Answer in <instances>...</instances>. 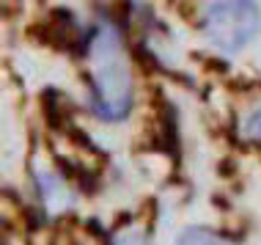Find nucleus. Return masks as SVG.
<instances>
[{
	"label": "nucleus",
	"instance_id": "nucleus-1",
	"mask_svg": "<svg viewBox=\"0 0 261 245\" xmlns=\"http://www.w3.org/2000/svg\"><path fill=\"white\" fill-rule=\"evenodd\" d=\"M91 108L105 121H118L132 110V69L121 39L99 31L91 41Z\"/></svg>",
	"mask_w": 261,
	"mask_h": 245
},
{
	"label": "nucleus",
	"instance_id": "nucleus-2",
	"mask_svg": "<svg viewBox=\"0 0 261 245\" xmlns=\"http://www.w3.org/2000/svg\"><path fill=\"white\" fill-rule=\"evenodd\" d=\"M201 31L220 53H239L261 33L256 0H209L201 11Z\"/></svg>",
	"mask_w": 261,
	"mask_h": 245
},
{
	"label": "nucleus",
	"instance_id": "nucleus-3",
	"mask_svg": "<svg viewBox=\"0 0 261 245\" xmlns=\"http://www.w3.org/2000/svg\"><path fill=\"white\" fill-rule=\"evenodd\" d=\"M176 245H223L217 240V234H212L209 229L203 226H190L181 232V237L176 240Z\"/></svg>",
	"mask_w": 261,
	"mask_h": 245
},
{
	"label": "nucleus",
	"instance_id": "nucleus-4",
	"mask_svg": "<svg viewBox=\"0 0 261 245\" xmlns=\"http://www.w3.org/2000/svg\"><path fill=\"white\" fill-rule=\"evenodd\" d=\"M242 138L248 143H261V110H253L242 121Z\"/></svg>",
	"mask_w": 261,
	"mask_h": 245
},
{
	"label": "nucleus",
	"instance_id": "nucleus-5",
	"mask_svg": "<svg viewBox=\"0 0 261 245\" xmlns=\"http://www.w3.org/2000/svg\"><path fill=\"white\" fill-rule=\"evenodd\" d=\"M113 245H149V237H146L140 229H126L113 240Z\"/></svg>",
	"mask_w": 261,
	"mask_h": 245
}]
</instances>
